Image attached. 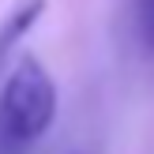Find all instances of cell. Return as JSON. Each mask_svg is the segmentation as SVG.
Masks as SVG:
<instances>
[{
	"label": "cell",
	"mask_w": 154,
	"mask_h": 154,
	"mask_svg": "<svg viewBox=\"0 0 154 154\" xmlns=\"http://www.w3.org/2000/svg\"><path fill=\"white\" fill-rule=\"evenodd\" d=\"M57 117V87L34 57H23L0 90V154L34 143Z\"/></svg>",
	"instance_id": "1"
},
{
	"label": "cell",
	"mask_w": 154,
	"mask_h": 154,
	"mask_svg": "<svg viewBox=\"0 0 154 154\" xmlns=\"http://www.w3.org/2000/svg\"><path fill=\"white\" fill-rule=\"evenodd\" d=\"M42 11H45V0H23V4H15L11 11H8V19L0 23V57H4V53L38 23Z\"/></svg>",
	"instance_id": "2"
},
{
	"label": "cell",
	"mask_w": 154,
	"mask_h": 154,
	"mask_svg": "<svg viewBox=\"0 0 154 154\" xmlns=\"http://www.w3.org/2000/svg\"><path fill=\"white\" fill-rule=\"evenodd\" d=\"M132 26L147 53H154V0H132Z\"/></svg>",
	"instance_id": "3"
}]
</instances>
